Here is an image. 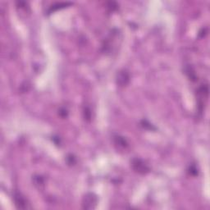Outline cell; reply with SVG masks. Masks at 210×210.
I'll return each mask as SVG.
<instances>
[{
	"label": "cell",
	"instance_id": "obj_6",
	"mask_svg": "<svg viewBox=\"0 0 210 210\" xmlns=\"http://www.w3.org/2000/svg\"><path fill=\"white\" fill-rule=\"evenodd\" d=\"M71 4V3H55L54 5H52L49 8V12H54L55 10H58V9H60L62 8H64L67 5H69Z\"/></svg>",
	"mask_w": 210,
	"mask_h": 210
},
{
	"label": "cell",
	"instance_id": "obj_4",
	"mask_svg": "<svg viewBox=\"0 0 210 210\" xmlns=\"http://www.w3.org/2000/svg\"><path fill=\"white\" fill-rule=\"evenodd\" d=\"M116 81L117 84L121 86L124 87L126 85H128L130 81V74L126 70H121L117 72V77H116Z\"/></svg>",
	"mask_w": 210,
	"mask_h": 210
},
{
	"label": "cell",
	"instance_id": "obj_8",
	"mask_svg": "<svg viewBox=\"0 0 210 210\" xmlns=\"http://www.w3.org/2000/svg\"><path fill=\"white\" fill-rule=\"evenodd\" d=\"M34 183L36 186H38L40 188L41 185H45V180L42 176H37L34 177Z\"/></svg>",
	"mask_w": 210,
	"mask_h": 210
},
{
	"label": "cell",
	"instance_id": "obj_10",
	"mask_svg": "<svg viewBox=\"0 0 210 210\" xmlns=\"http://www.w3.org/2000/svg\"><path fill=\"white\" fill-rule=\"evenodd\" d=\"M67 162L68 164L73 165V164L75 163V157H74L73 155H68V156L67 157Z\"/></svg>",
	"mask_w": 210,
	"mask_h": 210
},
{
	"label": "cell",
	"instance_id": "obj_11",
	"mask_svg": "<svg viewBox=\"0 0 210 210\" xmlns=\"http://www.w3.org/2000/svg\"><path fill=\"white\" fill-rule=\"evenodd\" d=\"M84 115H85V118L86 120H90V117H91V113H90V110L88 108H85L84 109Z\"/></svg>",
	"mask_w": 210,
	"mask_h": 210
},
{
	"label": "cell",
	"instance_id": "obj_1",
	"mask_svg": "<svg viewBox=\"0 0 210 210\" xmlns=\"http://www.w3.org/2000/svg\"><path fill=\"white\" fill-rule=\"evenodd\" d=\"M98 205V197L94 193H88L83 197L82 207L84 209H94Z\"/></svg>",
	"mask_w": 210,
	"mask_h": 210
},
{
	"label": "cell",
	"instance_id": "obj_7",
	"mask_svg": "<svg viewBox=\"0 0 210 210\" xmlns=\"http://www.w3.org/2000/svg\"><path fill=\"white\" fill-rule=\"evenodd\" d=\"M185 73L190 77V80H195V79H196V75H195V71L193 70V68L191 67H187V68H185Z\"/></svg>",
	"mask_w": 210,
	"mask_h": 210
},
{
	"label": "cell",
	"instance_id": "obj_3",
	"mask_svg": "<svg viewBox=\"0 0 210 210\" xmlns=\"http://www.w3.org/2000/svg\"><path fill=\"white\" fill-rule=\"evenodd\" d=\"M14 202H15L16 207L19 209H30V204L28 200L25 199V197L22 194L19 192L14 193Z\"/></svg>",
	"mask_w": 210,
	"mask_h": 210
},
{
	"label": "cell",
	"instance_id": "obj_2",
	"mask_svg": "<svg viewBox=\"0 0 210 210\" xmlns=\"http://www.w3.org/2000/svg\"><path fill=\"white\" fill-rule=\"evenodd\" d=\"M131 167L134 170L140 174H146L150 172L149 166L140 159H133L131 161Z\"/></svg>",
	"mask_w": 210,
	"mask_h": 210
},
{
	"label": "cell",
	"instance_id": "obj_5",
	"mask_svg": "<svg viewBox=\"0 0 210 210\" xmlns=\"http://www.w3.org/2000/svg\"><path fill=\"white\" fill-rule=\"evenodd\" d=\"M114 143L117 146H118L121 149H126L128 147V142L124 137L117 135L114 137Z\"/></svg>",
	"mask_w": 210,
	"mask_h": 210
},
{
	"label": "cell",
	"instance_id": "obj_9",
	"mask_svg": "<svg viewBox=\"0 0 210 210\" xmlns=\"http://www.w3.org/2000/svg\"><path fill=\"white\" fill-rule=\"evenodd\" d=\"M141 125L142 126L145 128V129H150V130H155L154 127H153L152 124H150V122L146 120H143L141 121Z\"/></svg>",
	"mask_w": 210,
	"mask_h": 210
},
{
	"label": "cell",
	"instance_id": "obj_12",
	"mask_svg": "<svg viewBox=\"0 0 210 210\" xmlns=\"http://www.w3.org/2000/svg\"><path fill=\"white\" fill-rule=\"evenodd\" d=\"M62 113H63V117H65L67 116V111L66 110V109H64V108H62V109L59 110V114H60L61 117L62 115Z\"/></svg>",
	"mask_w": 210,
	"mask_h": 210
}]
</instances>
